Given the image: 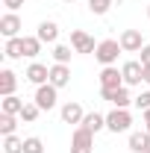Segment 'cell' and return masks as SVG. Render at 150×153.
<instances>
[{"label":"cell","mask_w":150,"mask_h":153,"mask_svg":"<svg viewBox=\"0 0 150 153\" xmlns=\"http://www.w3.org/2000/svg\"><path fill=\"white\" fill-rule=\"evenodd\" d=\"M121 53H124L121 41H115V38H106V41H100V44H97V50H94V59H97V62L106 68V65H115Z\"/></svg>","instance_id":"cell-1"},{"label":"cell","mask_w":150,"mask_h":153,"mask_svg":"<svg viewBox=\"0 0 150 153\" xmlns=\"http://www.w3.org/2000/svg\"><path fill=\"white\" fill-rule=\"evenodd\" d=\"M132 127V115H130V109H112V112L106 115V130L109 133H127Z\"/></svg>","instance_id":"cell-2"},{"label":"cell","mask_w":150,"mask_h":153,"mask_svg":"<svg viewBox=\"0 0 150 153\" xmlns=\"http://www.w3.org/2000/svg\"><path fill=\"white\" fill-rule=\"evenodd\" d=\"M100 97L109 100L115 109H127L135 97H130V85H121V88H100Z\"/></svg>","instance_id":"cell-3"},{"label":"cell","mask_w":150,"mask_h":153,"mask_svg":"<svg viewBox=\"0 0 150 153\" xmlns=\"http://www.w3.org/2000/svg\"><path fill=\"white\" fill-rule=\"evenodd\" d=\"M71 153H94V133L85 127H76L71 135Z\"/></svg>","instance_id":"cell-4"},{"label":"cell","mask_w":150,"mask_h":153,"mask_svg":"<svg viewBox=\"0 0 150 153\" xmlns=\"http://www.w3.org/2000/svg\"><path fill=\"white\" fill-rule=\"evenodd\" d=\"M56 85H50V82H44V85H36V97H33V100H36L38 103V109H41V112H50V109H53V106H56Z\"/></svg>","instance_id":"cell-5"},{"label":"cell","mask_w":150,"mask_h":153,"mask_svg":"<svg viewBox=\"0 0 150 153\" xmlns=\"http://www.w3.org/2000/svg\"><path fill=\"white\" fill-rule=\"evenodd\" d=\"M71 47H74V53H94L97 50L94 38L85 30H71Z\"/></svg>","instance_id":"cell-6"},{"label":"cell","mask_w":150,"mask_h":153,"mask_svg":"<svg viewBox=\"0 0 150 153\" xmlns=\"http://www.w3.org/2000/svg\"><path fill=\"white\" fill-rule=\"evenodd\" d=\"M21 18L15 15V12H6L3 18H0V33H3V38H18L21 36Z\"/></svg>","instance_id":"cell-7"},{"label":"cell","mask_w":150,"mask_h":153,"mask_svg":"<svg viewBox=\"0 0 150 153\" xmlns=\"http://www.w3.org/2000/svg\"><path fill=\"white\" fill-rule=\"evenodd\" d=\"M141 71H144L141 62H124V65H121L124 85H141V82H144V79H141Z\"/></svg>","instance_id":"cell-8"},{"label":"cell","mask_w":150,"mask_h":153,"mask_svg":"<svg viewBox=\"0 0 150 153\" xmlns=\"http://www.w3.org/2000/svg\"><path fill=\"white\" fill-rule=\"evenodd\" d=\"M118 41H121L124 53H138V50L144 47V41H141V33H138V30H124Z\"/></svg>","instance_id":"cell-9"},{"label":"cell","mask_w":150,"mask_h":153,"mask_svg":"<svg viewBox=\"0 0 150 153\" xmlns=\"http://www.w3.org/2000/svg\"><path fill=\"white\" fill-rule=\"evenodd\" d=\"M121 85H124V74L115 65H106L100 71V88H121Z\"/></svg>","instance_id":"cell-10"},{"label":"cell","mask_w":150,"mask_h":153,"mask_svg":"<svg viewBox=\"0 0 150 153\" xmlns=\"http://www.w3.org/2000/svg\"><path fill=\"white\" fill-rule=\"evenodd\" d=\"M27 79L33 82V85H44V82H50V68L47 65H41V62H33L30 68H27Z\"/></svg>","instance_id":"cell-11"},{"label":"cell","mask_w":150,"mask_h":153,"mask_svg":"<svg viewBox=\"0 0 150 153\" xmlns=\"http://www.w3.org/2000/svg\"><path fill=\"white\" fill-rule=\"evenodd\" d=\"M82 118H85V112H82V106L79 103H74V100H68V103H62V121L65 124H82Z\"/></svg>","instance_id":"cell-12"},{"label":"cell","mask_w":150,"mask_h":153,"mask_svg":"<svg viewBox=\"0 0 150 153\" xmlns=\"http://www.w3.org/2000/svg\"><path fill=\"white\" fill-rule=\"evenodd\" d=\"M68 82H71V68H68V65H59V62H53V65H50V85L65 88Z\"/></svg>","instance_id":"cell-13"},{"label":"cell","mask_w":150,"mask_h":153,"mask_svg":"<svg viewBox=\"0 0 150 153\" xmlns=\"http://www.w3.org/2000/svg\"><path fill=\"white\" fill-rule=\"evenodd\" d=\"M15 88H18V76H15V71L3 68V71H0V97L15 94Z\"/></svg>","instance_id":"cell-14"},{"label":"cell","mask_w":150,"mask_h":153,"mask_svg":"<svg viewBox=\"0 0 150 153\" xmlns=\"http://www.w3.org/2000/svg\"><path fill=\"white\" fill-rule=\"evenodd\" d=\"M79 127H85L88 133H100V130H106V115H100V112H85V118H82V124Z\"/></svg>","instance_id":"cell-15"},{"label":"cell","mask_w":150,"mask_h":153,"mask_svg":"<svg viewBox=\"0 0 150 153\" xmlns=\"http://www.w3.org/2000/svg\"><path fill=\"white\" fill-rule=\"evenodd\" d=\"M36 36L41 38L44 44H53V41L59 38V27H56V21H41V24H38V33H36Z\"/></svg>","instance_id":"cell-16"},{"label":"cell","mask_w":150,"mask_h":153,"mask_svg":"<svg viewBox=\"0 0 150 153\" xmlns=\"http://www.w3.org/2000/svg\"><path fill=\"white\" fill-rule=\"evenodd\" d=\"M0 112H6V115H18V118H21V112H24V100H21L18 94L3 97V100H0Z\"/></svg>","instance_id":"cell-17"},{"label":"cell","mask_w":150,"mask_h":153,"mask_svg":"<svg viewBox=\"0 0 150 153\" xmlns=\"http://www.w3.org/2000/svg\"><path fill=\"white\" fill-rule=\"evenodd\" d=\"M3 56H6V59H21V56H24V36H18V38H6Z\"/></svg>","instance_id":"cell-18"},{"label":"cell","mask_w":150,"mask_h":153,"mask_svg":"<svg viewBox=\"0 0 150 153\" xmlns=\"http://www.w3.org/2000/svg\"><path fill=\"white\" fill-rule=\"evenodd\" d=\"M41 44H44V41H41L38 36H24V56L36 59L38 53H41Z\"/></svg>","instance_id":"cell-19"},{"label":"cell","mask_w":150,"mask_h":153,"mask_svg":"<svg viewBox=\"0 0 150 153\" xmlns=\"http://www.w3.org/2000/svg\"><path fill=\"white\" fill-rule=\"evenodd\" d=\"M130 150L132 153H144V150H147V130L130 133Z\"/></svg>","instance_id":"cell-20"},{"label":"cell","mask_w":150,"mask_h":153,"mask_svg":"<svg viewBox=\"0 0 150 153\" xmlns=\"http://www.w3.org/2000/svg\"><path fill=\"white\" fill-rule=\"evenodd\" d=\"M15 127H18V115L0 112V135H15Z\"/></svg>","instance_id":"cell-21"},{"label":"cell","mask_w":150,"mask_h":153,"mask_svg":"<svg viewBox=\"0 0 150 153\" xmlns=\"http://www.w3.org/2000/svg\"><path fill=\"white\" fill-rule=\"evenodd\" d=\"M3 153H24V138H18V135H3Z\"/></svg>","instance_id":"cell-22"},{"label":"cell","mask_w":150,"mask_h":153,"mask_svg":"<svg viewBox=\"0 0 150 153\" xmlns=\"http://www.w3.org/2000/svg\"><path fill=\"white\" fill-rule=\"evenodd\" d=\"M53 62L68 65V62H71V47H68V44H56V47H53Z\"/></svg>","instance_id":"cell-23"},{"label":"cell","mask_w":150,"mask_h":153,"mask_svg":"<svg viewBox=\"0 0 150 153\" xmlns=\"http://www.w3.org/2000/svg\"><path fill=\"white\" fill-rule=\"evenodd\" d=\"M24 153H44V141H41L38 135L24 138Z\"/></svg>","instance_id":"cell-24"},{"label":"cell","mask_w":150,"mask_h":153,"mask_svg":"<svg viewBox=\"0 0 150 153\" xmlns=\"http://www.w3.org/2000/svg\"><path fill=\"white\" fill-rule=\"evenodd\" d=\"M38 112H41V109H38V103H36V100H33V103H24V112H21V121L33 124V121L38 118Z\"/></svg>","instance_id":"cell-25"},{"label":"cell","mask_w":150,"mask_h":153,"mask_svg":"<svg viewBox=\"0 0 150 153\" xmlns=\"http://www.w3.org/2000/svg\"><path fill=\"white\" fill-rule=\"evenodd\" d=\"M109 6H112V0H88L91 15H106V12H109Z\"/></svg>","instance_id":"cell-26"},{"label":"cell","mask_w":150,"mask_h":153,"mask_svg":"<svg viewBox=\"0 0 150 153\" xmlns=\"http://www.w3.org/2000/svg\"><path fill=\"white\" fill-rule=\"evenodd\" d=\"M132 103H135V106H138V109H141V112H147V109H150V91H141V94L135 97V100H132Z\"/></svg>","instance_id":"cell-27"},{"label":"cell","mask_w":150,"mask_h":153,"mask_svg":"<svg viewBox=\"0 0 150 153\" xmlns=\"http://www.w3.org/2000/svg\"><path fill=\"white\" fill-rule=\"evenodd\" d=\"M3 6H6L9 12H18L21 6H24V0H3Z\"/></svg>","instance_id":"cell-28"},{"label":"cell","mask_w":150,"mask_h":153,"mask_svg":"<svg viewBox=\"0 0 150 153\" xmlns=\"http://www.w3.org/2000/svg\"><path fill=\"white\" fill-rule=\"evenodd\" d=\"M138 53H141V65H150V44H144Z\"/></svg>","instance_id":"cell-29"},{"label":"cell","mask_w":150,"mask_h":153,"mask_svg":"<svg viewBox=\"0 0 150 153\" xmlns=\"http://www.w3.org/2000/svg\"><path fill=\"white\" fill-rule=\"evenodd\" d=\"M141 124H144V130H147V133H150V109H147V112H144V115H141Z\"/></svg>","instance_id":"cell-30"},{"label":"cell","mask_w":150,"mask_h":153,"mask_svg":"<svg viewBox=\"0 0 150 153\" xmlns=\"http://www.w3.org/2000/svg\"><path fill=\"white\" fill-rule=\"evenodd\" d=\"M141 79H144V82L150 85V65H144V71H141Z\"/></svg>","instance_id":"cell-31"},{"label":"cell","mask_w":150,"mask_h":153,"mask_svg":"<svg viewBox=\"0 0 150 153\" xmlns=\"http://www.w3.org/2000/svg\"><path fill=\"white\" fill-rule=\"evenodd\" d=\"M144 153H150V133H147V150H144Z\"/></svg>","instance_id":"cell-32"},{"label":"cell","mask_w":150,"mask_h":153,"mask_svg":"<svg viewBox=\"0 0 150 153\" xmlns=\"http://www.w3.org/2000/svg\"><path fill=\"white\" fill-rule=\"evenodd\" d=\"M62 3H76V0H62Z\"/></svg>","instance_id":"cell-33"},{"label":"cell","mask_w":150,"mask_h":153,"mask_svg":"<svg viewBox=\"0 0 150 153\" xmlns=\"http://www.w3.org/2000/svg\"><path fill=\"white\" fill-rule=\"evenodd\" d=\"M147 18H150V6H147Z\"/></svg>","instance_id":"cell-34"}]
</instances>
